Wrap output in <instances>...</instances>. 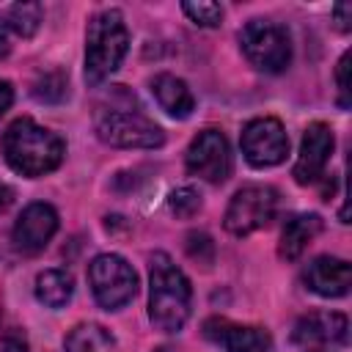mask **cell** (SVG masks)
<instances>
[{"label": "cell", "mask_w": 352, "mask_h": 352, "mask_svg": "<svg viewBox=\"0 0 352 352\" xmlns=\"http://www.w3.org/2000/svg\"><path fill=\"white\" fill-rule=\"evenodd\" d=\"M3 352H28V341H25L19 333H11V336H6V341H3Z\"/></svg>", "instance_id": "484cf974"}, {"label": "cell", "mask_w": 352, "mask_h": 352, "mask_svg": "<svg viewBox=\"0 0 352 352\" xmlns=\"http://www.w3.org/2000/svg\"><path fill=\"white\" fill-rule=\"evenodd\" d=\"M66 94H69V80H66V74L58 72V69L41 74V77L33 82V96H36L38 102H44V104H58V102L66 99Z\"/></svg>", "instance_id": "ffe728a7"}, {"label": "cell", "mask_w": 352, "mask_h": 352, "mask_svg": "<svg viewBox=\"0 0 352 352\" xmlns=\"http://www.w3.org/2000/svg\"><path fill=\"white\" fill-rule=\"evenodd\" d=\"M41 16H44V8L38 3H16V6L8 8V14H6L3 22H6V28L11 33H16L22 38H30L38 30Z\"/></svg>", "instance_id": "d6986e66"}, {"label": "cell", "mask_w": 352, "mask_h": 352, "mask_svg": "<svg viewBox=\"0 0 352 352\" xmlns=\"http://www.w3.org/2000/svg\"><path fill=\"white\" fill-rule=\"evenodd\" d=\"M333 148H336V138H333V129L322 121H314L305 126L302 132V143H300V154L294 160V168H292V176L297 184H314L330 157H333Z\"/></svg>", "instance_id": "30bf717a"}, {"label": "cell", "mask_w": 352, "mask_h": 352, "mask_svg": "<svg viewBox=\"0 0 352 352\" xmlns=\"http://www.w3.org/2000/svg\"><path fill=\"white\" fill-rule=\"evenodd\" d=\"M168 206L176 217H192V214L201 212V192L195 187H179V190L170 192Z\"/></svg>", "instance_id": "7402d4cb"}, {"label": "cell", "mask_w": 352, "mask_h": 352, "mask_svg": "<svg viewBox=\"0 0 352 352\" xmlns=\"http://www.w3.org/2000/svg\"><path fill=\"white\" fill-rule=\"evenodd\" d=\"M0 148H3V157H6L8 168L28 176V179H36V176H44V173L55 170L63 162V154H66V146H63L60 135L36 124L33 118L11 121L8 129L3 132Z\"/></svg>", "instance_id": "6da1fadb"}, {"label": "cell", "mask_w": 352, "mask_h": 352, "mask_svg": "<svg viewBox=\"0 0 352 352\" xmlns=\"http://www.w3.org/2000/svg\"><path fill=\"white\" fill-rule=\"evenodd\" d=\"M8 28H6V22H0V58H6L8 52H11V38H8Z\"/></svg>", "instance_id": "83f0119b"}, {"label": "cell", "mask_w": 352, "mask_h": 352, "mask_svg": "<svg viewBox=\"0 0 352 352\" xmlns=\"http://www.w3.org/2000/svg\"><path fill=\"white\" fill-rule=\"evenodd\" d=\"M349 322L338 311H311L302 319H297L292 330V341L300 346L308 344H344L346 341Z\"/></svg>", "instance_id": "5bb4252c"}, {"label": "cell", "mask_w": 352, "mask_h": 352, "mask_svg": "<svg viewBox=\"0 0 352 352\" xmlns=\"http://www.w3.org/2000/svg\"><path fill=\"white\" fill-rule=\"evenodd\" d=\"M63 352H118V341L107 327L96 322H82L69 330Z\"/></svg>", "instance_id": "e0dca14e"}, {"label": "cell", "mask_w": 352, "mask_h": 352, "mask_svg": "<svg viewBox=\"0 0 352 352\" xmlns=\"http://www.w3.org/2000/svg\"><path fill=\"white\" fill-rule=\"evenodd\" d=\"M278 212V192L270 184H248L234 192L223 226L234 236H248L258 228H267Z\"/></svg>", "instance_id": "52a82bcc"}, {"label": "cell", "mask_w": 352, "mask_h": 352, "mask_svg": "<svg viewBox=\"0 0 352 352\" xmlns=\"http://www.w3.org/2000/svg\"><path fill=\"white\" fill-rule=\"evenodd\" d=\"M242 154L253 168H272L280 165L289 154V135L278 118H253L242 129Z\"/></svg>", "instance_id": "9c48e42d"}, {"label": "cell", "mask_w": 352, "mask_h": 352, "mask_svg": "<svg viewBox=\"0 0 352 352\" xmlns=\"http://www.w3.org/2000/svg\"><path fill=\"white\" fill-rule=\"evenodd\" d=\"M302 280L319 297H344L352 286V267L344 258L319 256L305 267Z\"/></svg>", "instance_id": "4fadbf2b"}, {"label": "cell", "mask_w": 352, "mask_h": 352, "mask_svg": "<svg viewBox=\"0 0 352 352\" xmlns=\"http://www.w3.org/2000/svg\"><path fill=\"white\" fill-rule=\"evenodd\" d=\"M148 91H151V96L157 99V104H160L170 118H179V121H182V118H190L192 110H195V96H192V91H190L187 82H184L182 77H176V74L162 72V74L151 77Z\"/></svg>", "instance_id": "9a60e30c"}, {"label": "cell", "mask_w": 352, "mask_h": 352, "mask_svg": "<svg viewBox=\"0 0 352 352\" xmlns=\"http://www.w3.org/2000/svg\"><path fill=\"white\" fill-rule=\"evenodd\" d=\"M333 22H336V28L341 33H349V28H352V6L349 3L333 6Z\"/></svg>", "instance_id": "d4e9b609"}, {"label": "cell", "mask_w": 352, "mask_h": 352, "mask_svg": "<svg viewBox=\"0 0 352 352\" xmlns=\"http://www.w3.org/2000/svg\"><path fill=\"white\" fill-rule=\"evenodd\" d=\"M88 283L94 300L104 311H118L138 294V272L118 253H102L88 264Z\"/></svg>", "instance_id": "8992f818"}, {"label": "cell", "mask_w": 352, "mask_h": 352, "mask_svg": "<svg viewBox=\"0 0 352 352\" xmlns=\"http://www.w3.org/2000/svg\"><path fill=\"white\" fill-rule=\"evenodd\" d=\"M182 11L190 16L192 25L198 28H217L223 19V6L220 3H209V0H198V3H182Z\"/></svg>", "instance_id": "44dd1931"}, {"label": "cell", "mask_w": 352, "mask_h": 352, "mask_svg": "<svg viewBox=\"0 0 352 352\" xmlns=\"http://www.w3.org/2000/svg\"><path fill=\"white\" fill-rule=\"evenodd\" d=\"M239 47L253 69L264 74H280L292 63L289 30L272 19H250L239 30Z\"/></svg>", "instance_id": "5b68a950"}, {"label": "cell", "mask_w": 352, "mask_h": 352, "mask_svg": "<svg viewBox=\"0 0 352 352\" xmlns=\"http://www.w3.org/2000/svg\"><path fill=\"white\" fill-rule=\"evenodd\" d=\"M11 201H14V190H11L8 184H3V182H0V212H3Z\"/></svg>", "instance_id": "f1b7e54d"}, {"label": "cell", "mask_w": 352, "mask_h": 352, "mask_svg": "<svg viewBox=\"0 0 352 352\" xmlns=\"http://www.w3.org/2000/svg\"><path fill=\"white\" fill-rule=\"evenodd\" d=\"M187 253H190V258H195L198 264L209 267V264L214 261V242H212V236L204 234V231L187 234Z\"/></svg>", "instance_id": "603a6c76"}, {"label": "cell", "mask_w": 352, "mask_h": 352, "mask_svg": "<svg viewBox=\"0 0 352 352\" xmlns=\"http://www.w3.org/2000/svg\"><path fill=\"white\" fill-rule=\"evenodd\" d=\"M55 231H58V212L50 204L36 201V204H28L16 217L11 239L19 253H38L50 245Z\"/></svg>", "instance_id": "8fae6325"}, {"label": "cell", "mask_w": 352, "mask_h": 352, "mask_svg": "<svg viewBox=\"0 0 352 352\" xmlns=\"http://www.w3.org/2000/svg\"><path fill=\"white\" fill-rule=\"evenodd\" d=\"M319 231H322V217L314 214V212H302V214H292V217H286L283 231H280L278 253H280L286 261L300 258L302 250L319 236Z\"/></svg>", "instance_id": "2e32d148"}, {"label": "cell", "mask_w": 352, "mask_h": 352, "mask_svg": "<svg viewBox=\"0 0 352 352\" xmlns=\"http://www.w3.org/2000/svg\"><path fill=\"white\" fill-rule=\"evenodd\" d=\"M204 336L223 352H270L272 338L264 327L236 324L223 316H212L204 322Z\"/></svg>", "instance_id": "7c38bea8"}, {"label": "cell", "mask_w": 352, "mask_h": 352, "mask_svg": "<svg viewBox=\"0 0 352 352\" xmlns=\"http://www.w3.org/2000/svg\"><path fill=\"white\" fill-rule=\"evenodd\" d=\"M11 102H14V88H11L8 80H0V118L6 116V110L11 107Z\"/></svg>", "instance_id": "4316f807"}, {"label": "cell", "mask_w": 352, "mask_h": 352, "mask_svg": "<svg viewBox=\"0 0 352 352\" xmlns=\"http://www.w3.org/2000/svg\"><path fill=\"white\" fill-rule=\"evenodd\" d=\"M94 129L102 143L116 148H160L165 143V132L129 107H96Z\"/></svg>", "instance_id": "277c9868"}, {"label": "cell", "mask_w": 352, "mask_h": 352, "mask_svg": "<svg viewBox=\"0 0 352 352\" xmlns=\"http://www.w3.org/2000/svg\"><path fill=\"white\" fill-rule=\"evenodd\" d=\"M184 165L192 176L209 184H223L231 176V148L226 135L220 129H201L187 146Z\"/></svg>", "instance_id": "ba28073f"}, {"label": "cell", "mask_w": 352, "mask_h": 352, "mask_svg": "<svg viewBox=\"0 0 352 352\" xmlns=\"http://www.w3.org/2000/svg\"><path fill=\"white\" fill-rule=\"evenodd\" d=\"M346 72H349V52L341 55L338 66H336V85H338V104L346 110L349 107V80H346Z\"/></svg>", "instance_id": "cb8c5ba5"}, {"label": "cell", "mask_w": 352, "mask_h": 352, "mask_svg": "<svg viewBox=\"0 0 352 352\" xmlns=\"http://www.w3.org/2000/svg\"><path fill=\"white\" fill-rule=\"evenodd\" d=\"M74 294V278L66 270H44L36 278V300L47 308H63Z\"/></svg>", "instance_id": "ac0fdd59"}, {"label": "cell", "mask_w": 352, "mask_h": 352, "mask_svg": "<svg viewBox=\"0 0 352 352\" xmlns=\"http://www.w3.org/2000/svg\"><path fill=\"white\" fill-rule=\"evenodd\" d=\"M192 289L187 275L173 264L168 253L151 256V289H148V319L162 333H179L190 316Z\"/></svg>", "instance_id": "7a4b0ae2"}, {"label": "cell", "mask_w": 352, "mask_h": 352, "mask_svg": "<svg viewBox=\"0 0 352 352\" xmlns=\"http://www.w3.org/2000/svg\"><path fill=\"white\" fill-rule=\"evenodd\" d=\"M126 50L129 30L124 25V14L118 8H104L94 14L85 33V82L102 85L113 72H118Z\"/></svg>", "instance_id": "3957f363"}]
</instances>
